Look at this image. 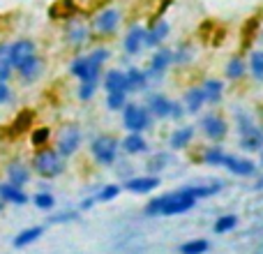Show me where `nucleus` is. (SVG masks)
Segmentation results:
<instances>
[{"label":"nucleus","mask_w":263,"mask_h":254,"mask_svg":"<svg viewBox=\"0 0 263 254\" xmlns=\"http://www.w3.org/2000/svg\"><path fill=\"white\" fill-rule=\"evenodd\" d=\"M109 60V49H95L88 56H79L69 65V74L77 77L81 83H100L102 65Z\"/></svg>","instance_id":"1"},{"label":"nucleus","mask_w":263,"mask_h":254,"mask_svg":"<svg viewBox=\"0 0 263 254\" xmlns=\"http://www.w3.org/2000/svg\"><path fill=\"white\" fill-rule=\"evenodd\" d=\"M32 169L42 178H58L65 171V157L55 148H40L32 157Z\"/></svg>","instance_id":"2"},{"label":"nucleus","mask_w":263,"mask_h":254,"mask_svg":"<svg viewBox=\"0 0 263 254\" xmlns=\"http://www.w3.org/2000/svg\"><path fill=\"white\" fill-rule=\"evenodd\" d=\"M196 196L192 194L190 187H182V190H176L171 194H164V208L162 215L164 217H171V215H182L187 210H192L196 206Z\"/></svg>","instance_id":"3"},{"label":"nucleus","mask_w":263,"mask_h":254,"mask_svg":"<svg viewBox=\"0 0 263 254\" xmlns=\"http://www.w3.org/2000/svg\"><path fill=\"white\" fill-rule=\"evenodd\" d=\"M118 148H120L118 139H114V136H109V134H100V136L92 139L90 155L97 164H102V167H111V164L116 162V157H118Z\"/></svg>","instance_id":"4"},{"label":"nucleus","mask_w":263,"mask_h":254,"mask_svg":"<svg viewBox=\"0 0 263 254\" xmlns=\"http://www.w3.org/2000/svg\"><path fill=\"white\" fill-rule=\"evenodd\" d=\"M150 111L145 109L143 104H134V102H127L123 109V125L127 132H143L150 127Z\"/></svg>","instance_id":"5"},{"label":"nucleus","mask_w":263,"mask_h":254,"mask_svg":"<svg viewBox=\"0 0 263 254\" xmlns=\"http://www.w3.org/2000/svg\"><path fill=\"white\" fill-rule=\"evenodd\" d=\"M81 127L79 125H65L58 132V141H55V150L63 155L65 159L72 157L79 148H81Z\"/></svg>","instance_id":"6"},{"label":"nucleus","mask_w":263,"mask_h":254,"mask_svg":"<svg viewBox=\"0 0 263 254\" xmlns=\"http://www.w3.org/2000/svg\"><path fill=\"white\" fill-rule=\"evenodd\" d=\"M120 19H123V14H120V9L116 7H109V9H102L100 14L95 16V21H92V28H95L97 35H114L116 28L120 26Z\"/></svg>","instance_id":"7"},{"label":"nucleus","mask_w":263,"mask_h":254,"mask_svg":"<svg viewBox=\"0 0 263 254\" xmlns=\"http://www.w3.org/2000/svg\"><path fill=\"white\" fill-rule=\"evenodd\" d=\"M9 63H12V69H16L18 65H23L28 58H32V56L37 53V49H35V42L32 40H16V42H12L9 44Z\"/></svg>","instance_id":"8"},{"label":"nucleus","mask_w":263,"mask_h":254,"mask_svg":"<svg viewBox=\"0 0 263 254\" xmlns=\"http://www.w3.org/2000/svg\"><path fill=\"white\" fill-rule=\"evenodd\" d=\"M201 132H203L210 141H219V139L227 136L229 125H227V120H224L222 116L208 114V116H203V120H201Z\"/></svg>","instance_id":"9"},{"label":"nucleus","mask_w":263,"mask_h":254,"mask_svg":"<svg viewBox=\"0 0 263 254\" xmlns=\"http://www.w3.org/2000/svg\"><path fill=\"white\" fill-rule=\"evenodd\" d=\"M159 187V176L148 173V176H132L125 180V190L134 192V194H148V192Z\"/></svg>","instance_id":"10"},{"label":"nucleus","mask_w":263,"mask_h":254,"mask_svg":"<svg viewBox=\"0 0 263 254\" xmlns=\"http://www.w3.org/2000/svg\"><path fill=\"white\" fill-rule=\"evenodd\" d=\"M173 65V51L168 49H157L150 58V67H148V79H155V77H162L168 67Z\"/></svg>","instance_id":"11"},{"label":"nucleus","mask_w":263,"mask_h":254,"mask_svg":"<svg viewBox=\"0 0 263 254\" xmlns=\"http://www.w3.org/2000/svg\"><path fill=\"white\" fill-rule=\"evenodd\" d=\"M145 109H148L150 116H155V118H171L173 102L168 100L166 95H162V93H153V95L148 97V104H145Z\"/></svg>","instance_id":"12"},{"label":"nucleus","mask_w":263,"mask_h":254,"mask_svg":"<svg viewBox=\"0 0 263 254\" xmlns=\"http://www.w3.org/2000/svg\"><path fill=\"white\" fill-rule=\"evenodd\" d=\"M222 167H227L231 173H236V176H242V178L254 176V171H256V164L252 162V159L238 157V155H227Z\"/></svg>","instance_id":"13"},{"label":"nucleus","mask_w":263,"mask_h":254,"mask_svg":"<svg viewBox=\"0 0 263 254\" xmlns=\"http://www.w3.org/2000/svg\"><path fill=\"white\" fill-rule=\"evenodd\" d=\"M123 46L129 56H139L145 49V28L143 26H132L129 32L125 35Z\"/></svg>","instance_id":"14"},{"label":"nucleus","mask_w":263,"mask_h":254,"mask_svg":"<svg viewBox=\"0 0 263 254\" xmlns=\"http://www.w3.org/2000/svg\"><path fill=\"white\" fill-rule=\"evenodd\" d=\"M88 26L83 21H79V19H74V21H69L67 23V28H65V40L69 42L72 46H81V44H86L88 42Z\"/></svg>","instance_id":"15"},{"label":"nucleus","mask_w":263,"mask_h":254,"mask_svg":"<svg viewBox=\"0 0 263 254\" xmlns=\"http://www.w3.org/2000/svg\"><path fill=\"white\" fill-rule=\"evenodd\" d=\"M28 180H30V169H28V164H23L21 159H14V162L7 164V183H12V185H16V187H23Z\"/></svg>","instance_id":"16"},{"label":"nucleus","mask_w":263,"mask_h":254,"mask_svg":"<svg viewBox=\"0 0 263 254\" xmlns=\"http://www.w3.org/2000/svg\"><path fill=\"white\" fill-rule=\"evenodd\" d=\"M180 104H182V109H185V114H199L205 104L201 86H194V88H190V90H185V97H182Z\"/></svg>","instance_id":"17"},{"label":"nucleus","mask_w":263,"mask_h":254,"mask_svg":"<svg viewBox=\"0 0 263 254\" xmlns=\"http://www.w3.org/2000/svg\"><path fill=\"white\" fill-rule=\"evenodd\" d=\"M0 201L3 204L23 206V204H28V194L23 192V187H16L12 183H0Z\"/></svg>","instance_id":"18"},{"label":"nucleus","mask_w":263,"mask_h":254,"mask_svg":"<svg viewBox=\"0 0 263 254\" xmlns=\"http://www.w3.org/2000/svg\"><path fill=\"white\" fill-rule=\"evenodd\" d=\"M102 86H104L106 95H109V93H127V79H125V72H120V69H109V72L104 74Z\"/></svg>","instance_id":"19"},{"label":"nucleus","mask_w":263,"mask_h":254,"mask_svg":"<svg viewBox=\"0 0 263 254\" xmlns=\"http://www.w3.org/2000/svg\"><path fill=\"white\" fill-rule=\"evenodd\" d=\"M166 35H168V23L164 21V19H159V21L153 23V28L145 30V46L157 49V44H162V42L166 40Z\"/></svg>","instance_id":"20"},{"label":"nucleus","mask_w":263,"mask_h":254,"mask_svg":"<svg viewBox=\"0 0 263 254\" xmlns=\"http://www.w3.org/2000/svg\"><path fill=\"white\" fill-rule=\"evenodd\" d=\"M120 148L127 155H139V153L148 150V141H145V136L141 134V132H129V134L120 141Z\"/></svg>","instance_id":"21"},{"label":"nucleus","mask_w":263,"mask_h":254,"mask_svg":"<svg viewBox=\"0 0 263 254\" xmlns=\"http://www.w3.org/2000/svg\"><path fill=\"white\" fill-rule=\"evenodd\" d=\"M192 139H194V127L182 125V127H176L173 134L168 136V146H171L173 150H182V148H187V146L192 143Z\"/></svg>","instance_id":"22"},{"label":"nucleus","mask_w":263,"mask_h":254,"mask_svg":"<svg viewBox=\"0 0 263 254\" xmlns=\"http://www.w3.org/2000/svg\"><path fill=\"white\" fill-rule=\"evenodd\" d=\"M16 72H18V77L23 79V81H35V79H40V74H42V58L40 56H32V58H28L23 65H18L16 67Z\"/></svg>","instance_id":"23"},{"label":"nucleus","mask_w":263,"mask_h":254,"mask_svg":"<svg viewBox=\"0 0 263 254\" xmlns=\"http://www.w3.org/2000/svg\"><path fill=\"white\" fill-rule=\"evenodd\" d=\"M125 79H127V93H139V90H145L150 83L148 74L139 67H129L125 72Z\"/></svg>","instance_id":"24"},{"label":"nucleus","mask_w":263,"mask_h":254,"mask_svg":"<svg viewBox=\"0 0 263 254\" xmlns=\"http://www.w3.org/2000/svg\"><path fill=\"white\" fill-rule=\"evenodd\" d=\"M203 90V97L208 104H219L222 102V95H224V83L219 79H208V81L201 86Z\"/></svg>","instance_id":"25"},{"label":"nucleus","mask_w":263,"mask_h":254,"mask_svg":"<svg viewBox=\"0 0 263 254\" xmlns=\"http://www.w3.org/2000/svg\"><path fill=\"white\" fill-rule=\"evenodd\" d=\"M42 233H44V227H28V229H23V231H18V236L12 241V245L28 247L30 243H35L37 238H42Z\"/></svg>","instance_id":"26"},{"label":"nucleus","mask_w":263,"mask_h":254,"mask_svg":"<svg viewBox=\"0 0 263 254\" xmlns=\"http://www.w3.org/2000/svg\"><path fill=\"white\" fill-rule=\"evenodd\" d=\"M245 72H247V65H245V60L238 58V56L227 63V77L231 79V81H238V79H242V77H245Z\"/></svg>","instance_id":"27"},{"label":"nucleus","mask_w":263,"mask_h":254,"mask_svg":"<svg viewBox=\"0 0 263 254\" xmlns=\"http://www.w3.org/2000/svg\"><path fill=\"white\" fill-rule=\"evenodd\" d=\"M190 190L196 199H208V196L217 194V192L222 190V180H215V183H210V185H190Z\"/></svg>","instance_id":"28"},{"label":"nucleus","mask_w":263,"mask_h":254,"mask_svg":"<svg viewBox=\"0 0 263 254\" xmlns=\"http://www.w3.org/2000/svg\"><path fill=\"white\" fill-rule=\"evenodd\" d=\"M210 250V243L203 238H194V241H187L180 245V254H205Z\"/></svg>","instance_id":"29"},{"label":"nucleus","mask_w":263,"mask_h":254,"mask_svg":"<svg viewBox=\"0 0 263 254\" xmlns=\"http://www.w3.org/2000/svg\"><path fill=\"white\" fill-rule=\"evenodd\" d=\"M240 148L250 150V153L263 150V132H254V134H250V136H240Z\"/></svg>","instance_id":"30"},{"label":"nucleus","mask_w":263,"mask_h":254,"mask_svg":"<svg viewBox=\"0 0 263 254\" xmlns=\"http://www.w3.org/2000/svg\"><path fill=\"white\" fill-rule=\"evenodd\" d=\"M9 44H0V83H7L12 77V63H9Z\"/></svg>","instance_id":"31"},{"label":"nucleus","mask_w":263,"mask_h":254,"mask_svg":"<svg viewBox=\"0 0 263 254\" xmlns=\"http://www.w3.org/2000/svg\"><path fill=\"white\" fill-rule=\"evenodd\" d=\"M224 157H227V153H224L219 146H210L203 153V164H208V167H222Z\"/></svg>","instance_id":"32"},{"label":"nucleus","mask_w":263,"mask_h":254,"mask_svg":"<svg viewBox=\"0 0 263 254\" xmlns=\"http://www.w3.org/2000/svg\"><path fill=\"white\" fill-rule=\"evenodd\" d=\"M250 74L256 81H263V51H254L250 56Z\"/></svg>","instance_id":"33"},{"label":"nucleus","mask_w":263,"mask_h":254,"mask_svg":"<svg viewBox=\"0 0 263 254\" xmlns=\"http://www.w3.org/2000/svg\"><path fill=\"white\" fill-rule=\"evenodd\" d=\"M127 104V93H109L106 95V109L109 111H123Z\"/></svg>","instance_id":"34"},{"label":"nucleus","mask_w":263,"mask_h":254,"mask_svg":"<svg viewBox=\"0 0 263 254\" xmlns=\"http://www.w3.org/2000/svg\"><path fill=\"white\" fill-rule=\"evenodd\" d=\"M32 204L40 210H51L55 206V196L51 194V192H37V194L32 196Z\"/></svg>","instance_id":"35"},{"label":"nucleus","mask_w":263,"mask_h":254,"mask_svg":"<svg viewBox=\"0 0 263 254\" xmlns=\"http://www.w3.org/2000/svg\"><path fill=\"white\" fill-rule=\"evenodd\" d=\"M118 194H120V185L111 183V185H104L100 192H97L95 199H97V201H102V204H109V201H114Z\"/></svg>","instance_id":"36"},{"label":"nucleus","mask_w":263,"mask_h":254,"mask_svg":"<svg viewBox=\"0 0 263 254\" xmlns=\"http://www.w3.org/2000/svg\"><path fill=\"white\" fill-rule=\"evenodd\" d=\"M238 217L236 215H222V217L215 222V233H229L231 229H236Z\"/></svg>","instance_id":"37"},{"label":"nucleus","mask_w":263,"mask_h":254,"mask_svg":"<svg viewBox=\"0 0 263 254\" xmlns=\"http://www.w3.org/2000/svg\"><path fill=\"white\" fill-rule=\"evenodd\" d=\"M49 136H51V132H49V127H40V130H35L32 132V146H37V148H44L46 146V141H49Z\"/></svg>","instance_id":"38"},{"label":"nucleus","mask_w":263,"mask_h":254,"mask_svg":"<svg viewBox=\"0 0 263 254\" xmlns=\"http://www.w3.org/2000/svg\"><path fill=\"white\" fill-rule=\"evenodd\" d=\"M168 162H171V157H168L166 153H159L148 162V169L150 171H162L164 167H168Z\"/></svg>","instance_id":"39"},{"label":"nucleus","mask_w":263,"mask_h":254,"mask_svg":"<svg viewBox=\"0 0 263 254\" xmlns=\"http://www.w3.org/2000/svg\"><path fill=\"white\" fill-rule=\"evenodd\" d=\"M97 86H100V83H81V86H79V100L88 102L92 95H95Z\"/></svg>","instance_id":"40"},{"label":"nucleus","mask_w":263,"mask_h":254,"mask_svg":"<svg viewBox=\"0 0 263 254\" xmlns=\"http://www.w3.org/2000/svg\"><path fill=\"white\" fill-rule=\"evenodd\" d=\"M187 60H192L190 46H180V49L173 51V63L176 65H182V63H187Z\"/></svg>","instance_id":"41"},{"label":"nucleus","mask_w":263,"mask_h":254,"mask_svg":"<svg viewBox=\"0 0 263 254\" xmlns=\"http://www.w3.org/2000/svg\"><path fill=\"white\" fill-rule=\"evenodd\" d=\"M12 100V90H9L7 83H0V106L7 104V102Z\"/></svg>","instance_id":"42"},{"label":"nucleus","mask_w":263,"mask_h":254,"mask_svg":"<svg viewBox=\"0 0 263 254\" xmlns=\"http://www.w3.org/2000/svg\"><path fill=\"white\" fill-rule=\"evenodd\" d=\"M182 116H185V109H182V104H180V102H173V111H171V118L180 120Z\"/></svg>","instance_id":"43"},{"label":"nucleus","mask_w":263,"mask_h":254,"mask_svg":"<svg viewBox=\"0 0 263 254\" xmlns=\"http://www.w3.org/2000/svg\"><path fill=\"white\" fill-rule=\"evenodd\" d=\"M74 217H77V213H60L55 217H51V222H67V220H74Z\"/></svg>","instance_id":"44"},{"label":"nucleus","mask_w":263,"mask_h":254,"mask_svg":"<svg viewBox=\"0 0 263 254\" xmlns=\"http://www.w3.org/2000/svg\"><path fill=\"white\" fill-rule=\"evenodd\" d=\"M97 204V199L95 196H88L86 201H81V210H88V208H92V206Z\"/></svg>","instance_id":"45"},{"label":"nucleus","mask_w":263,"mask_h":254,"mask_svg":"<svg viewBox=\"0 0 263 254\" xmlns=\"http://www.w3.org/2000/svg\"><path fill=\"white\" fill-rule=\"evenodd\" d=\"M256 190H263V178H259V183H256Z\"/></svg>","instance_id":"46"},{"label":"nucleus","mask_w":263,"mask_h":254,"mask_svg":"<svg viewBox=\"0 0 263 254\" xmlns=\"http://www.w3.org/2000/svg\"><path fill=\"white\" fill-rule=\"evenodd\" d=\"M3 208H5V204H3V201H0V213H3Z\"/></svg>","instance_id":"47"},{"label":"nucleus","mask_w":263,"mask_h":254,"mask_svg":"<svg viewBox=\"0 0 263 254\" xmlns=\"http://www.w3.org/2000/svg\"><path fill=\"white\" fill-rule=\"evenodd\" d=\"M259 153H261V164H263V150H259Z\"/></svg>","instance_id":"48"}]
</instances>
